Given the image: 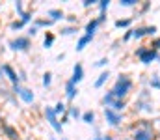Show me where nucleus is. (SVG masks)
<instances>
[{
	"mask_svg": "<svg viewBox=\"0 0 160 140\" xmlns=\"http://www.w3.org/2000/svg\"><path fill=\"white\" fill-rule=\"evenodd\" d=\"M132 90V80H130V77L128 75H119L118 77V80H116V84H114V88L110 90V92L114 93V97L116 99H125L128 93Z\"/></svg>",
	"mask_w": 160,
	"mask_h": 140,
	"instance_id": "f257e3e1",
	"label": "nucleus"
},
{
	"mask_svg": "<svg viewBox=\"0 0 160 140\" xmlns=\"http://www.w3.org/2000/svg\"><path fill=\"white\" fill-rule=\"evenodd\" d=\"M8 47L11 50H15V52H26V50H30L32 41H30L28 36H17V38H13V39L8 41Z\"/></svg>",
	"mask_w": 160,
	"mask_h": 140,
	"instance_id": "f03ea898",
	"label": "nucleus"
},
{
	"mask_svg": "<svg viewBox=\"0 0 160 140\" xmlns=\"http://www.w3.org/2000/svg\"><path fill=\"white\" fill-rule=\"evenodd\" d=\"M11 92L15 93L22 103H26V105H32L34 103V99H36V95L34 92L30 90V88H26V86H22V84H17V86H11Z\"/></svg>",
	"mask_w": 160,
	"mask_h": 140,
	"instance_id": "7ed1b4c3",
	"label": "nucleus"
},
{
	"mask_svg": "<svg viewBox=\"0 0 160 140\" xmlns=\"http://www.w3.org/2000/svg\"><path fill=\"white\" fill-rule=\"evenodd\" d=\"M136 56L140 58V62H142V64L149 65L151 62H155V60L158 58V52H157L153 47H140V49L136 50Z\"/></svg>",
	"mask_w": 160,
	"mask_h": 140,
	"instance_id": "20e7f679",
	"label": "nucleus"
},
{
	"mask_svg": "<svg viewBox=\"0 0 160 140\" xmlns=\"http://www.w3.org/2000/svg\"><path fill=\"white\" fill-rule=\"evenodd\" d=\"M45 118H47V122H48V125L56 131V133H62L63 131V125H62V122H60V118L56 116V112H54V106H45Z\"/></svg>",
	"mask_w": 160,
	"mask_h": 140,
	"instance_id": "39448f33",
	"label": "nucleus"
},
{
	"mask_svg": "<svg viewBox=\"0 0 160 140\" xmlns=\"http://www.w3.org/2000/svg\"><path fill=\"white\" fill-rule=\"evenodd\" d=\"M153 138H155V133H153V129H151L149 125L138 127V129L132 133V137H130V140H153Z\"/></svg>",
	"mask_w": 160,
	"mask_h": 140,
	"instance_id": "423d86ee",
	"label": "nucleus"
},
{
	"mask_svg": "<svg viewBox=\"0 0 160 140\" xmlns=\"http://www.w3.org/2000/svg\"><path fill=\"white\" fill-rule=\"evenodd\" d=\"M104 120H106L108 125L118 127V125H121V122H123V114L112 110V108H108V106H104Z\"/></svg>",
	"mask_w": 160,
	"mask_h": 140,
	"instance_id": "0eeeda50",
	"label": "nucleus"
},
{
	"mask_svg": "<svg viewBox=\"0 0 160 140\" xmlns=\"http://www.w3.org/2000/svg\"><path fill=\"white\" fill-rule=\"evenodd\" d=\"M2 69H4V79H8L11 86L21 84V77H19V73L13 69V65H9V64H2Z\"/></svg>",
	"mask_w": 160,
	"mask_h": 140,
	"instance_id": "6e6552de",
	"label": "nucleus"
},
{
	"mask_svg": "<svg viewBox=\"0 0 160 140\" xmlns=\"http://www.w3.org/2000/svg\"><path fill=\"white\" fill-rule=\"evenodd\" d=\"M155 32H157V26H142V28L132 30V38H134V39H140V38H143V36H153Z\"/></svg>",
	"mask_w": 160,
	"mask_h": 140,
	"instance_id": "1a4fd4ad",
	"label": "nucleus"
},
{
	"mask_svg": "<svg viewBox=\"0 0 160 140\" xmlns=\"http://www.w3.org/2000/svg\"><path fill=\"white\" fill-rule=\"evenodd\" d=\"M2 133L8 137L9 140H21L19 137V131L13 127V125H9V123H2Z\"/></svg>",
	"mask_w": 160,
	"mask_h": 140,
	"instance_id": "9d476101",
	"label": "nucleus"
},
{
	"mask_svg": "<svg viewBox=\"0 0 160 140\" xmlns=\"http://www.w3.org/2000/svg\"><path fill=\"white\" fill-rule=\"evenodd\" d=\"M84 79V67H82V64H75L73 65V75H71V82H75V84H78L80 80Z\"/></svg>",
	"mask_w": 160,
	"mask_h": 140,
	"instance_id": "9b49d317",
	"label": "nucleus"
},
{
	"mask_svg": "<svg viewBox=\"0 0 160 140\" xmlns=\"http://www.w3.org/2000/svg\"><path fill=\"white\" fill-rule=\"evenodd\" d=\"M77 95H78V88H77V84L71 82V80H67V82H65V97H67L69 101H73Z\"/></svg>",
	"mask_w": 160,
	"mask_h": 140,
	"instance_id": "f8f14e48",
	"label": "nucleus"
},
{
	"mask_svg": "<svg viewBox=\"0 0 160 140\" xmlns=\"http://www.w3.org/2000/svg\"><path fill=\"white\" fill-rule=\"evenodd\" d=\"M47 15H48V19L52 21V23H56V21H62V19H65V13L60 9V8H50L48 11H47Z\"/></svg>",
	"mask_w": 160,
	"mask_h": 140,
	"instance_id": "ddd939ff",
	"label": "nucleus"
},
{
	"mask_svg": "<svg viewBox=\"0 0 160 140\" xmlns=\"http://www.w3.org/2000/svg\"><path fill=\"white\" fill-rule=\"evenodd\" d=\"M108 79H110V71L106 69V71H102V73L97 77V80L93 82V86H95V88H102V86L108 82Z\"/></svg>",
	"mask_w": 160,
	"mask_h": 140,
	"instance_id": "4468645a",
	"label": "nucleus"
},
{
	"mask_svg": "<svg viewBox=\"0 0 160 140\" xmlns=\"http://www.w3.org/2000/svg\"><path fill=\"white\" fill-rule=\"evenodd\" d=\"M91 39H93V36H88V34L80 36V38H78V41H77V47H75V49H77L78 52H80V50H84L88 43H91Z\"/></svg>",
	"mask_w": 160,
	"mask_h": 140,
	"instance_id": "2eb2a0df",
	"label": "nucleus"
},
{
	"mask_svg": "<svg viewBox=\"0 0 160 140\" xmlns=\"http://www.w3.org/2000/svg\"><path fill=\"white\" fill-rule=\"evenodd\" d=\"M99 24H101V23L97 21V17H95V19H91V21L86 24V34H88V36H95V32H97Z\"/></svg>",
	"mask_w": 160,
	"mask_h": 140,
	"instance_id": "dca6fc26",
	"label": "nucleus"
},
{
	"mask_svg": "<svg viewBox=\"0 0 160 140\" xmlns=\"http://www.w3.org/2000/svg\"><path fill=\"white\" fill-rule=\"evenodd\" d=\"M82 122L88 123V125H93V123H95V112H93V110H86V112H82Z\"/></svg>",
	"mask_w": 160,
	"mask_h": 140,
	"instance_id": "f3484780",
	"label": "nucleus"
},
{
	"mask_svg": "<svg viewBox=\"0 0 160 140\" xmlns=\"http://www.w3.org/2000/svg\"><path fill=\"white\" fill-rule=\"evenodd\" d=\"M54 112H56L58 118H60L62 114H67V105H65L63 101H58V103L54 105Z\"/></svg>",
	"mask_w": 160,
	"mask_h": 140,
	"instance_id": "a211bd4d",
	"label": "nucleus"
},
{
	"mask_svg": "<svg viewBox=\"0 0 160 140\" xmlns=\"http://www.w3.org/2000/svg\"><path fill=\"white\" fill-rule=\"evenodd\" d=\"M67 116H71L73 120H82V112L78 106H67Z\"/></svg>",
	"mask_w": 160,
	"mask_h": 140,
	"instance_id": "6ab92c4d",
	"label": "nucleus"
},
{
	"mask_svg": "<svg viewBox=\"0 0 160 140\" xmlns=\"http://www.w3.org/2000/svg\"><path fill=\"white\" fill-rule=\"evenodd\" d=\"M54 34H50V32H47L45 34V38H43V47L45 49H52V45H54Z\"/></svg>",
	"mask_w": 160,
	"mask_h": 140,
	"instance_id": "aec40b11",
	"label": "nucleus"
},
{
	"mask_svg": "<svg viewBox=\"0 0 160 140\" xmlns=\"http://www.w3.org/2000/svg\"><path fill=\"white\" fill-rule=\"evenodd\" d=\"M34 26H38V28H48V26H52V21L50 19H34Z\"/></svg>",
	"mask_w": 160,
	"mask_h": 140,
	"instance_id": "412c9836",
	"label": "nucleus"
},
{
	"mask_svg": "<svg viewBox=\"0 0 160 140\" xmlns=\"http://www.w3.org/2000/svg\"><path fill=\"white\" fill-rule=\"evenodd\" d=\"M13 8H15V11H17L19 17H22V15L26 13V9H24V2H21V0H17V2L13 4Z\"/></svg>",
	"mask_w": 160,
	"mask_h": 140,
	"instance_id": "4be33fe9",
	"label": "nucleus"
},
{
	"mask_svg": "<svg viewBox=\"0 0 160 140\" xmlns=\"http://www.w3.org/2000/svg\"><path fill=\"white\" fill-rule=\"evenodd\" d=\"M130 23H132V19H118L116 28H127V26H130Z\"/></svg>",
	"mask_w": 160,
	"mask_h": 140,
	"instance_id": "5701e85b",
	"label": "nucleus"
},
{
	"mask_svg": "<svg viewBox=\"0 0 160 140\" xmlns=\"http://www.w3.org/2000/svg\"><path fill=\"white\" fill-rule=\"evenodd\" d=\"M63 36H73L75 32H77V26H73V24H69V26H63L62 30H60Z\"/></svg>",
	"mask_w": 160,
	"mask_h": 140,
	"instance_id": "b1692460",
	"label": "nucleus"
},
{
	"mask_svg": "<svg viewBox=\"0 0 160 140\" xmlns=\"http://www.w3.org/2000/svg\"><path fill=\"white\" fill-rule=\"evenodd\" d=\"M41 82H43V86H45V88H48V86L52 84V73H48V71H47V73L43 75V79H41Z\"/></svg>",
	"mask_w": 160,
	"mask_h": 140,
	"instance_id": "393cba45",
	"label": "nucleus"
},
{
	"mask_svg": "<svg viewBox=\"0 0 160 140\" xmlns=\"http://www.w3.org/2000/svg\"><path fill=\"white\" fill-rule=\"evenodd\" d=\"M149 84H151V88L160 90V75H153V77H151V80H149Z\"/></svg>",
	"mask_w": 160,
	"mask_h": 140,
	"instance_id": "a878e982",
	"label": "nucleus"
},
{
	"mask_svg": "<svg viewBox=\"0 0 160 140\" xmlns=\"http://www.w3.org/2000/svg\"><path fill=\"white\" fill-rule=\"evenodd\" d=\"M110 8V0H99V11L106 13V9Z\"/></svg>",
	"mask_w": 160,
	"mask_h": 140,
	"instance_id": "bb28decb",
	"label": "nucleus"
},
{
	"mask_svg": "<svg viewBox=\"0 0 160 140\" xmlns=\"http://www.w3.org/2000/svg\"><path fill=\"white\" fill-rule=\"evenodd\" d=\"M32 19H34V17H32V11H26V13L21 17V23L26 26V24H30V23H32Z\"/></svg>",
	"mask_w": 160,
	"mask_h": 140,
	"instance_id": "cd10ccee",
	"label": "nucleus"
},
{
	"mask_svg": "<svg viewBox=\"0 0 160 140\" xmlns=\"http://www.w3.org/2000/svg\"><path fill=\"white\" fill-rule=\"evenodd\" d=\"M22 26H24V24L21 23V19H19V21H11V23H9V28H11L13 32H15V30H21Z\"/></svg>",
	"mask_w": 160,
	"mask_h": 140,
	"instance_id": "c85d7f7f",
	"label": "nucleus"
},
{
	"mask_svg": "<svg viewBox=\"0 0 160 140\" xmlns=\"http://www.w3.org/2000/svg\"><path fill=\"white\" fill-rule=\"evenodd\" d=\"M119 4L123 6V8H132V6H136L138 2H136V0H121Z\"/></svg>",
	"mask_w": 160,
	"mask_h": 140,
	"instance_id": "c756f323",
	"label": "nucleus"
},
{
	"mask_svg": "<svg viewBox=\"0 0 160 140\" xmlns=\"http://www.w3.org/2000/svg\"><path fill=\"white\" fill-rule=\"evenodd\" d=\"M38 32H39V28H38V26H34V24H30V26H28V38H30V36H36Z\"/></svg>",
	"mask_w": 160,
	"mask_h": 140,
	"instance_id": "7c9ffc66",
	"label": "nucleus"
},
{
	"mask_svg": "<svg viewBox=\"0 0 160 140\" xmlns=\"http://www.w3.org/2000/svg\"><path fill=\"white\" fill-rule=\"evenodd\" d=\"M95 65H97V67H104V65H108V58H101L99 62H95Z\"/></svg>",
	"mask_w": 160,
	"mask_h": 140,
	"instance_id": "2f4dec72",
	"label": "nucleus"
},
{
	"mask_svg": "<svg viewBox=\"0 0 160 140\" xmlns=\"http://www.w3.org/2000/svg\"><path fill=\"white\" fill-rule=\"evenodd\" d=\"M91 140H112L110 135H97V137H93Z\"/></svg>",
	"mask_w": 160,
	"mask_h": 140,
	"instance_id": "473e14b6",
	"label": "nucleus"
},
{
	"mask_svg": "<svg viewBox=\"0 0 160 140\" xmlns=\"http://www.w3.org/2000/svg\"><path fill=\"white\" fill-rule=\"evenodd\" d=\"M95 4H99V2H97V0H84L82 6H84V8H91V6H95Z\"/></svg>",
	"mask_w": 160,
	"mask_h": 140,
	"instance_id": "72a5a7b5",
	"label": "nucleus"
},
{
	"mask_svg": "<svg viewBox=\"0 0 160 140\" xmlns=\"http://www.w3.org/2000/svg\"><path fill=\"white\" fill-rule=\"evenodd\" d=\"M153 49H155V50H160V38H157V39H155V41H153Z\"/></svg>",
	"mask_w": 160,
	"mask_h": 140,
	"instance_id": "f704fd0d",
	"label": "nucleus"
},
{
	"mask_svg": "<svg viewBox=\"0 0 160 140\" xmlns=\"http://www.w3.org/2000/svg\"><path fill=\"white\" fill-rule=\"evenodd\" d=\"M97 21H99V23L102 24V23L106 21V13H99V17H97Z\"/></svg>",
	"mask_w": 160,
	"mask_h": 140,
	"instance_id": "c9c22d12",
	"label": "nucleus"
},
{
	"mask_svg": "<svg viewBox=\"0 0 160 140\" xmlns=\"http://www.w3.org/2000/svg\"><path fill=\"white\" fill-rule=\"evenodd\" d=\"M19 77H21V82H22V80H26V79H28V77H26V73H24V71H19Z\"/></svg>",
	"mask_w": 160,
	"mask_h": 140,
	"instance_id": "e433bc0d",
	"label": "nucleus"
},
{
	"mask_svg": "<svg viewBox=\"0 0 160 140\" xmlns=\"http://www.w3.org/2000/svg\"><path fill=\"white\" fill-rule=\"evenodd\" d=\"M4 79V69H2V64H0V80Z\"/></svg>",
	"mask_w": 160,
	"mask_h": 140,
	"instance_id": "4c0bfd02",
	"label": "nucleus"
},
{
	"mask_svg": "<svg viewBox=\"0 0 160 140\" xmlns=\"http://www.w3.org/2000/svg\"><path fill=\"white\" fill-rule=\"evenodd\" d=\"M48 140H56V138H54V137H52V135H50V137H48Z\"/></svg>",
	"mask_w": 160,
	"mask_h": 140,
	"instance_id": "58836bf2",
	"label": "nucleus"
},
{
	"mask_svg": "<svg viewBox=\"0 0 160 140\" xmlns=\"http://www.w3.org/2000/svg\"><path fill=\"white\" fill-rule=\"evenodd\" d=\"M0 120H2V114H0Z\"/></svg>",
	"mask_w": 160,
	"mask_h": 140,
	"instance_id": "ea45409f",
	"label": "nucleus"
},
{
	"mask_svg": "<svg viewBox=\"0 0 160 140\" xmlns=\"http://www.w3.org/2000/svg\"><path fill=\"white\" fill-rule=\"evenodd\" d=\"M0 9H2V4H0Z\"/></svg>",
	"mask_w": 160,
	"mask_h": 140,
	"instance_id": "a19ab883",
	"label": "nucleus"
},
{
	"mask_svg": "<svg viewBox=\"0 0 160 140\" xmlns=\"http://www.w3.org/2000/svg\"><path fill=\"white\" fill-rule=\"evenodd\" d=\"M62 140H67V138H62Z\"/></svg>",
	"mask_w": 160,
	"mask_h": 140,
	"instance_id": "79ce46f5",
	"label": "nucleus"
},
{
	"mask_svg": "<svg viewBox=\"0 0 160 140\" xmlns=\"http://www.w3.org/2000/svg\"><path fill=\"white\" fill-rule=\"evenodd\" d=\"M158 60H160V56H158Z\"/></svg>",
	"mask_w": 160,
	"mask_h": 140,
	"instance_id": "37998d69",
	"label": "nucleus"
}]
</instances>
